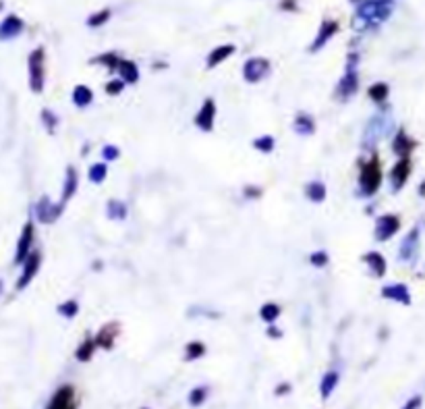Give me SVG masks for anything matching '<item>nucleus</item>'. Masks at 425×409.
Returning <instances> with one entry per match:
<instances>
[{"instance_id": "nucleus-17", "label": "nucleus", "mask_w": 425, "mask_h": 409, "mask_svg": "<svg viewBox=\"0 0 425 409\" xmlns=\"http://www.w3.org/2000/svg\"><path fill=\"white\" fill-rule=\"evenodd\" d=\"M380 295L388 301H396V303H402V305H411V293H409V287L402 285V283H392V285H384Z\"/></svg>"}, {"instance_id": "nucleus-34", "label": "nucleus", "mask_w": 425, "mask_h": 409, "mask_svg": "<svg viewBox=\"0 0 425 409\" xmlns=\"http://www.w3.org/2000/svg\"><path fill=\"white\" fill-rule=\"evenodd\" d=\"M108 177V166L104 162H96V164H92L90 166V171H87V179L94 183V185H100V183H104Z\"/></svg>"}, {"instance_id": "nucleus-45", "label": "nucleus", "mask_w": 425, "mask_h": 409, "mask_svg": "<svg viewBox=\"0 0 425 409\" xmlns=\"http://www.w3.org/2000/svg\"><path fill=\"white\" fill-rule=\"evenodd\" d=\"M245 197H259L261 195V187H255V185H249L245 187Z\"/></svg>"}, {"instance_id": "nucleus-47", "label": "nucleus", "mask_w": 425, "mask_h": 409, "mask_svg": "<svg viewBox=\"0 0 425 409\" xmlns=\"http://www.w3.org/2000/svg\"><path fill=\"white\" fill-rule=\"evenodd\" d=\"M284 393H290V384L288 382L278 384V389H276V395H284Z\"/></svg>"}, {"instance_id": "nucleus-8", "label": "nucleus", "mask_w": 425, "mask_h": 409, "mask_svg": "<svg viewBox=\"0 0 425 409\" xmlns=\"http://www.w3.org/2000/svg\"><path fill=\"white\" fill-rule=\"evenodd\" d=\"M65 206H67V204H63V202L54 204V202H50L48 197H42L36 204V219L44 224L56 223V221L61 219Z\"/></svg>"}, {"instance_id": "nucleus-39", "label": "nucleus", "mask_w": 425, "mask_h": 409, "mask_svg": "<svg viewBox=\"0 0 425 409\" xmlns=\"http://www.w3.org/2000/svg\"><path fill=\"white\" fill-rule=\"evenodd\" d=\"M56 312L61 314V316H65L67 320H71L75 318L77 314H79V303L75 301V299H69V301H63L58 307H56Z\"/></svg>"}, {"instance_id": "nucleus-26", "label": "nucleus", "mask_w": 425, "mask_h": 409, "mask_svg": "<svg viewBox=\"0 0 425 409\" xmlns=\"http://www.w3.org/2000/svg\"><path fill=\"white\" fill-rule=\"evenodd\" d=\"M338 380H340V376H338L336 370H330V372L324 374V378H321V382H319V395H321L324 401H326V399L336 391Z\"/></svg>"}, {"instance_id": "nucleus-19", "label": "nucleus", "mask_w": 425, "mask_h": 409, "mask_svg": "<svg viewBox=\"0 0 425 409\" xmlns=\"http://www.w3.org/2000/svg\"><path fill=\"white\" fill-rule=\"evenodd\" d=\"M292 129H295V133L297 135H301V138H309V135H314L316 133V118L312 116V114H307V112H299L297 116H295V121H292Z\"/></svg>"}, {"instance_id": "nucleus-20", "label": "nucleus", "mask_w": 425, "mask_h": 409, "mask_svg": "<svg viewBox=\"0 0 425 409\" xmlns=\"http://www.w3.org/2000/svg\"><path fill=\"white\" fill-rule=\"evenodd\" d=\"M235 52H237V46H235V44H222V46H218V48H214L212 52L208 54L206 67H208V69H216V67L222 65L226 59H230Z\"/></svg>"}, {"instance_id": "nucleus-9", "label": "nucleus", "mask_w": 425, "mask_h": 409, "mask_svg": "<svg viewBox=\"0 0 425 409\" xmlns=\"http://www.w3.org/2000/svg\"><path fill=\"white\" fill-rule=\"evenodd\" d=\"M21 266H23V270H21V276L17 279V285H15L17 291H23V289L36 279V274L39 272V266H42V254L34 250V252L27 256V260L23 262Z\"/></svg>"}, {"instance_id": "nucleus-31", "label": "nucleus", "mask_w": 425, "mask_h": 409, "mask_svg": "<svg viewBox=\"0 0 425 409\" xmlns=\"http://www.w3.org/2000/svg\"><path fill=\"white\" fill-rule=\"evenodd\" d=\"M367 96H369V100H371V102H376V104H384L390 96L388 83H384V81L374 83V85L367 90Z\"/></svg>"}, {"instance_id": "nucleus-5", "label": "nucleus", "mask_w": 425, "mask_h": 409, "mask_svg": "<svg viewBox=\"0 0 425 409\" xmlns=\"http://www.w3.org/2000/svg\"><path fill=\"white\" fill-rule=\"evenodd\" d=\"M34 237H36V226H34L32 221H27L21 228V235H19V241H17V248H15V264L17 266H21L23 262L27 260V256L34 252L32 250Z\"/></svg>"}, {"instance_id": "nucleus-21", "label": "nucleus", "mask_w": 425, "mask_h": 409, "mask_svg": "<svg viewBox=\"0 0 425 409\" xmlns=\"http://www.w3.org/2000/svg\"><path fill=\"white\" fill-rule=\"evenodd\" d=\"M116 335H118V324L108 322V324H104V326L98 331V335L94 336V338H96V345H98V347H102V349L110 351V349L114 347Z\"/></svg>"}, {"instance_id": "nucleus-16", "label": "nucleus", "mask_w": 425, "mask_h": 409, "mask_svg": "<svg viewBox=\"0 0 425 409\" xmlns=\"http://www.w3.org/2000/svg\"><path fill=\"white\" fill-rule=\"evenodd\" d=\"M388 118H384V116H374V118L367 123V127H365V146H371V144H376L378 140H382V135L388 131Z\"/></svg>"}, {"instance_id": "nucleus-18", "label": "nucleus", "mask_w": 425, "mask_h": 409, "mask_svg": "<svg viewBox=\"0 0 425 409\" xmlns=\"http://www.w3.org/2000/svg\"><path fill=\"white\" fill-rule=\"evenodd\" d=\"M415 140L413 138H409V133L405 131V129H398L396 131V135H394V140H392V149H394V154L398 156V158H409L411 156V152L415 149Z\"/></svg>"}, {"instance_id": "nucleus-42", "label": "nucleus", "mask_w": 425, "mask_h": 409, "mask_svg": "<svg viewBox=\"0 0 425 409\" xmlns=\"http://www.w3.org/2000/svg\"><path fill=\"white\" fill-rule=\"evenodd\" d=\"M102 156H104V160H116V158L121 156V148H118V146H112V144H106V146L102 148Z\"/></svg>"}, {"instance_id": "nucleus-33", "label": "nucleus", "mask_w": 425, "mask_h": 409, "mask_svg": "<svg viewBox=\"0 0 425 409\" xmlns=\"http://www.w3.org/2000/svg\"><path fill=\"white\" fill-rule=\"evenodd\" d=\"M206 355V345L202 341H191L185 345V360L187 362H195V360H202Z\"/></svg>"}, {"instance_id": "nucleus-23", "label": "nucleus", "mask_w": 425, "mask_h": 409, "mask_svg": "<svg viewBox=\"0 0 425 409\" xmlns=\"http://www.w3.org/2000/svg\"><path fill=\"white\" fill-rule=\"evenodd\" d=\"M363 262L367 264V268L371 270L374 276H384L386 270H388V264H386V258L380 254V252H367L363 256Z\"/></svg>"}, {"instance_id": "nucleus-25", "label": "nucleus", "mask_w": 425, "mask_h": 409, "mask_svg": "<svg viewBox=\"0 0 425 409\" xmlns=\"http://www.w3.org/2000/svg\"><path fill=\"white\" fill-rule=\"evenodd\" d=\"M73 104L77 106V109H87L92 102H94V92L87 87V85H75V90H73Z\"/></svg>"}, {"instance_id": "nucleus-30", "label": "nucleus", "mask_w": 425, "mask_h": 409, "mask_svg": "<svg viewBox=\"0 0 425 409\" xmlns=\"http://www.w3.org/2000/svg\"><path fill=\"white\" fill-rule=\"evenodd\" d=\"M96 338H92V336H87L79 347H77V351H75V360L77 362H90L92 358H94V353H96Z\"/></svg>"}, {"instance_id": "nucleus-46", "label": "nucleus", "mask_w": 425, "mask_h": 409, "mask_svg": "<svg viewBox=\"0 0 425 409\" xmlns=\"http://www.w3.org/2000/svg\"><path fill=\"white\" fill-rule=\"evenodd\" d=\"M268 335L272 336V338H281L283 336V331H278L274 324H270V329H268Z\"/></svg>"}, {"instance_id": "nucleus-3", "label": "nucleus", "mask_w": 425, "mask_h": 409, "mask_svg": "<svg viewBox=\"0 0 425 409\" xmlns=\"http://www.w3.org/2000/svg\"><path fill=\"white\" fill-rule=\"evenodd\" d=\"M359 54L351 52L347 59V67H345V75L340 77L338 85H336V98L347 102L349 98H353L355 94L359 92Z\"/></svg>"}, {"instance_id": "nucleus-24", "label": "nucleus", "mask_w": 425, "mask_h": 409, "mask_svg": "<svg viewBox=\"0 0 425 409\" xmlns=\"http://www.w3.org/2000/svg\"><path fill=\"white\" fill-rule=\"evenodd\" d=\"M116 73H118V77H121L125 83H131V85H133V83L140 81V67H137V63H133V61L123 59Z\"/></svg>"}, {"instance_id": "nucleus-38", "label": "nucleus", "mask_w": 425, "mask_h": 409, "mask_svg": "<svg viewBox=\"0 0 425 409\" xmlns=\"http://www.w3.org/2000/svg\"><path fill=\"white\" fill-rule=\"evenodd\" d=\"M39 116H42V123H44L46 131H48L50 135H54V133H56V127H58V116L50 111V109H44Z\"/></svg>"}, {"instance_id": "nucleus-10", "label": "nucleus", "mask_w": 425, "mask_h": 409, "mask_svg": "<svg viewBox=\"0 0 425 409\" xmlns=\"http://www.w3.org/2000/svg\"><path fill=\"white\" fill-rule=\"evenodd\" d=\"M193 123L204 133L214 131V125H216V102H214V98H206L204 100V104H202V109L195 114Z\"/></svg>"}, {"instance_id": "nucleus-48", "label": "nucleus", "mask_w": 425, "mask_h": 409, "mask_svg": "<svg viewBox=\"0 0 425 409\" xmlns=\"http://www.w3.org/2000/svg\"><path fill=\"white\" fill-rule=\"evenodd\" d=\"M2 289H4V283L0 281V295H2Z\"/></svg>"}, {"instance_id": "nucleus-37", "label": "nucleus", "mask_w": 425, "mask_h": 409, "mask_svg": "<svg viewBox=\"0 0 425 409\" xmlns=\"http://www.w3.org/2000/svg\"><path fill=\"white\" fill-rule=\"evenodd\" d=\"M110 17H112V11L110 8H102V11H98V13H94V15L87 17V28H102V25H106L108 21H110Z\"/></svg>"}, {"instance_id": "nucleus-44", "label": "nucleus", "mask_w": 425, "mask_h": 409, "mask_svg": "<svg viewBox=\"0 0 425 409\" xmlns=\"http://www.w3.org/2000/svg\"><path fill=\"white\" fill-rule=\"evenodd\" d=\"M421 403H424V399H421L419 395H415V397H411V399L402 405V409H419L421 408Z\"/></svg>"}, {"instance_id": "nucleus-14", "label": "nucleus", "mask_w": 425, "mask_h": 409, "mask_svg": "<svg viewBox=\"0 0 425 409\" xmlns=\"http://www.w3.org/2000/svg\"><path fill=\"white\" fill-rule=\"evenodd\" d=\"M46 409H77V401H75V389L71 384H63L50 399Z\"/></svg>"}, {"instance_id": "nucleus-32", "label": "nucleus", "mask_w": 425, "mask_h": 409, "mask_svg": "<svg viewBox=\"0 0 425 409\" xmlns=\"http://www.w3.org/2000/svg\"><path fill=\"white\" fill-rule=\"evenodd\" d=\"M281 305L278 303H274V301H268V303H264L261 305V310H259V318L266 322V324H274L278 318H281Z\"/></svg>"}, {"instance_id": "nucleus-27", "label": "nucleus", "mask_w": 425, "mask_h": 409, "mask_svg": "<svg viewBox=\"0 0 425 409\" xmlns=\"http://www.w3.org/2000/svg\"><path fill=\"white\" fill-rule=\"evenodd\" d=\"M121 61H123V59H121L116 52H104V54H100V56H94V59H92V65H102V67H106L108 73H116Z\"/></svg>"}, {"instance_id": "nucleus-36", "label": "nucleus", "mask_w": 425, "mask_h": 409, "mask_svg": "<svg viewBox=\"0 0 425 409\" xmlns=\"http://www.w3.org/2000/svg\"><path fill=\"white\" fill-rule=\"evenodd\" d=\"M253 148L261 152V154H272L274 148H276V142H274L272 135H259V138L253 140Z\"/></svg>"}, {"instance_id": "nucleus-7", "label": "nucleus", "mask_w": 425, "mask_h": 409, "mask_svg": "<svg viewBox=\"0 0 425 409\" xmlns=\"http://www.w3.org/2000/svg\"><path fill=\"white\" fill-rule=\"evenodd\" d=\"M400 231V216L398 214H382L376 221L374 237L376 241H390Z\"/></svg>"}, {"instance_id": "nucleus-15", "label": "nucleus", "mask_w": 425, "mask_h": 409, "mask_svg": "<svg viewBox=\"0 0 425 409\" xmlns=\"http://www.w3.org/2000/svg\"><path fill=\"white\" fill-rule=\"evenodd\" d=\"M25 30V23L21 17L17 15H6L4 21L0 23V42H6V39H15L17 36H21Z\"/></svg>"}, {"instance_id": "nucleus-11", "label": "nucleus", "mask_w": 425, "mask_h": 409, "mask_svg": "<svg viewBox=\"0 0 425 409\" xmlns=\"http://www.w3.org/2000/svg\"><path fill=\"white\" fill-rule=\"evenodd\" d=\"M419 254V226H413L407 237L400 241V248H398V258L402 262H413Z\"/></svg>"}, {"instance_id": "nucleus-35", "label": "nucleus", "mask_w": 425, "mask_h": 409, "mask_svg": "<svg viewBox=\"0 0 425 409\" xmlns=\"http://www.w3.org/2000/svg\"><path fill=\"white\" fill-rule=\"evenodd\" d=\"M208 393H210L208 386H195V389L189 393V405H191V408H199V405H204L206 399H208Z\"/></svg>"}, {"instance_id": "nucleus-43", "label": "nucleus", "mask_w": 425, "mask_h": 409, "mask_svg": "<svg viewBox=\"0 0 425 409\" xmlns=\"http://www.w3.org/2000/svg\"><path fill=\"white\" fill-rule=\"evenodd\" d=\"M281 8L288 11V13H297L299 4H297V0H281Z\"/></svg>"}, {"instance_id": "nucleus-50", "label": "nucleus", "mask_w": 425, "mask_h": 409, "mask_svg": "<svg viewBox=\"0 0 425 409\" xmlns=\"http://www.w3.org/2000/svg\"><path fill=\"white\" fill-rule=\"evenodd\" d=\"M2 6H4V2H2V0H0V11H2Z\"/></svg>"}, {"instance_id": "nucleus-12", "label": "nucleus", "mask_w": 425, "mask_h": 409, "mask_svg": "<svg viewBox=\"0 0 425 409\" xmlns=\"http://www.w3.org/2000/svg\"><path fill=\"white\" fill-rule=\"evenodd\" d=\"M411 171H413L411 158H400V160L392 166V171H390V185H392V191H394V193L400 191V189L405 187V183L409 181Z\"/></svg>"}, {"instance_id": "nucleus-28", "label": "nucleus", "mask_w": 425, "mask_h": 409, "mask_svg": "<svg viewBox=\"0 0 425 409\" xmlns=\"http://www.w3.org/2000/svg\"><path fill=\"white\" fill-rule=\"evenodd\" d=\"M305 195H307V200H309V202H314V204H321V202H326L328 187L324 185L321 181H309V183L305 185Z\"/></svg>"}, {"instance_id": "nucleus-2", "label": "nucleus", "mask_w": 425, "mask_h": 409, "mask_svg": "<svg viewBox=\"0 0 425 409\" xmlns=\"http://www.w3.org/2000/svg\"><path fill=\"white\" fill-rule=\"evenodd\" d=\"M380 185H382V162L374 154L367 162L361 164V171H359V193L363 197H371V195L378 193Z\"/></svg>"}, {"instance_id": "nucleus-1", "label": "nucleus", "mask_w": 425, "mask_h": 409, "mask_svg": "<svg viewBox=\"0 0 425 409\" xmlns=\"http://www.w3.org/2000/svg\"><path fill=\"white\" fill-rule=\"evenodd\" d=\"M392 15V4L382 0H361L357 4V21L363 23V28H380L384 21H388Z\"/></svg>"}, {"instance_id": "nucleus-13", "label": "nucleus", "mask_w": 425, "mask_h": 409, "mask_svg": "<svg viewBox=\"0 0 425 409\" xmlns=\"http://www.w3.org/2000/svg\"><path fill=\"white\" fill-rule=\"evenodd\" d=\"M336 32H338V21H334V19H324L321 25H319L318 36L314 37V42H312V46H309V52H312V54L319 52L332 37L336 36Z\"/></svg>"}, {"instance_id": "nucleus-22", "label": "nucleus", "mask_w": 425, "mask_h": 409, "mask_svg": "<svg viewBox=\"0 0 425 409\" xmlns=\"http://www.w3.org/2000/svg\"><path fill=\"white\" fill-rule=\"evenodd\" d=\"M77 189H79V175H77L75 166H67V171H65V183H63V195H61V202H63V204H67L73 195L77 193Z\"/></svg>"}, {"instance_id": "nucleus-4", "label": "nucleus", "mask_w": 425, "mask_h": 409, "mask_svg": "<svg viewBox=\"0 0 425 409\" xmlns=\"http://www.w3.org/2000/svg\"><path fill=\"white\" fill-rule=\"evenodd\" d=\"M27 71H30V90L34 94H42L46 85V54L44 48L37 46L27 56Z\"/></svg>"}, {"instance_id": "nucleus-40", "label": "nucleus", "mask_w": 425, "mask_h": 409, "mask_svg": "<svg viewBox=\"0 0 425 409\" xmlns=\"http://www.w3.org/2000/svg\"><path fill=\"white\" fill-rule=\"evenodd\" d=\"M125 85H127V83H125L121 77H118V79H112V81H108L106 83V94L108 96H118V94L125 90Z\"/></svg>"}, {"instance_id": "nucleus-41", "label": "nucleus", "mask_w": 425, "mask_h": 409, "mask_svg": "<svg viewBox=\"0 0 425 409\" xmlns=\"http://www.w3.org/2000/svg\"><path fill=\"white\" fill-rule=\"evenodd\" d=\"M309 262L316 266V268H324V266H328V262H330V256H328V252H324V250H319V252H314L312 256H309Z\"/></svg>"}, {"instance_id": "nucleus-6", "label": "nucleus", "mask_w": 425, "mask_h": 409, "mask_svg": "<svg viewBox=\"0 0 425 409\" xmlns=\"http://www.w3.org/2000/svg\"><path fill=\"white\" fill-rule=\"evenodd\" d=\"M270 61L268 59H261V56H253L245 61L243 65V79L247 83H259L261 79H266L270 75Z\"/></svg>"}, {"instance_id": "nucleus-49", "label": "nucleus", "mask_w": 425, "mask_h": 409, "mask_svg": "<svg viewBox=\"0 0 425 409\" xmlns=\"http://www.w3.org/2000/svg\"><path fill=\"white\" fill-rule=\"evenodd\" d=\"M382 2H390V4H394V0H382Z\"/></svg>"}, {"instance_id": "nucleus-29", "label": "nucleus", "mask_w": 425, "mask_h": 409, "mask_svg": "<svg viewBox=\"0 0 425 409\" xmlns=\"http://www.w3.org/2000/svg\"><path fill=\"white\" fill-rule=\"evenodd\" d=\"M127 214H129V208H127L125 202H121V200H110L106 204V216L110 221H125Z\"/></svg>"}]
</instances>
